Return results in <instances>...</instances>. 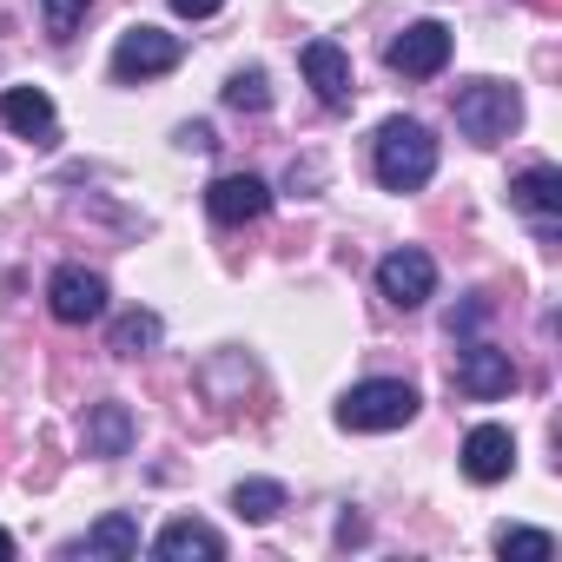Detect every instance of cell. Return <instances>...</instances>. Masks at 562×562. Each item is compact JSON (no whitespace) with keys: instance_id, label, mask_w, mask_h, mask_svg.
<instances>
[{"instance_id":"obj_1","label":"cell","mask_w":562,"mask_h":562,"mask_svg":"<svg viewBox=\"0 0 562 562\" xmlns=\"http://www.w3.org/2000/svg\"><path fill=\"white\" fill-rule=\"evenodd\" d=\"M371 172L384 192H424L437 172V139L424 120H384L371 139Z\"/></svg>"},{"instance_id":"obj_2","label":"cell","mask_w":562,"mask_h":562,"mask_svg":"<svg viewBox=\"0 0 562 562\" xmlns=\"http://www.w3.org/2000/svg\"><path fill=\"white\" fill-rule=\"evenodd\" d=\"M516 120H522V93L503 80H470L457 93V133L470 146H503L516 133Z\"/></svg>"},{"instance_id":"obj_3","label":"cell","mask_w":562,"mask_h":562,"mask_svg":"<svg viewBox=\"0 0 562 562\" xmlns=\"http://www.w3.org/2000/svg\"><path fill=\"white\" fill-rule=\"evenodd\" d=\"M417 384H404V378H371V384H351L345 397H338V424L345 430H404L411 417H417Z\"/></svg>"},{"instance_id":"obj_4","label":"cell","mask_w":562,"mask_h":562,"mask_svg":"<svg viewBox=\"0 0 562 562\" xmlns=\"http://www.w3.org/2000/svg\"><path fill=\"white\" fill-rule=\"evenodd\" d=\"M378 292H384L397 312L430 305V299H437V258H430V251H417V245L384 251V258H378Z\"/></svg>"},{"instance_id":"obj_5","label":"cell","mask_w":562,"mask_h":562,"mask_svg":"<svg viewBox=\"0 0 562 562\" xmlns=\"http://www.w3.org/2000/svg\"><path fill=\"white\" fill-rule=\"evenodd\" d=\"M384 67L404 74V80H437L450 67V27L443 21H411L391 47H384Z\"/></svg>"},{"instance_id":"obj_6","label":"cell","mask_w":562,"mask_h":562,"mask_svg":"<svg viewBox=\"0 0 562 562\" xmlns=\"http://www.w3.org/2000/svg\"><path fill=\"white\" fill-rule=\"evenodd\" d=\"M179 34H159V27H126L120 34V47H113V80H159V74H172L179 67Z\"/></svg>"},{"instance_id":"obj_7","label":"cell","mask_w":562,"mask_h":562,"mask_svg":"<svg viewBox=\"0 0 562 562\" xmlns=\"http://www.w3.org/2000/svg\"><path fill=\"white\" fill-rule=\"evenodd\" d=\"M47 312H54L60 325H93V318H106V278L87 271V265H60V271L47 278Z\"/></svg>"},{"instance_id":"obj_8","label":"cell","mask_w":562,"mask_h":562,"mask_svg":"<svg viewBox=\"0 0 562 562\" xmlns=\"http://www.w3.org/2000/svg\"><path fill=\"white\" fill-rule=\"evenodd\" d=\"M205 212H212L218 225H251V218L271 212V186H265L258 172H225V179L205 186Z\"/></svg>"},{"instance_id":"obj_9","label":"cell","mask_w":562,"mask_h":562,"mask_svg":"<svg viewBox=\"0 0 562 562\" xmlns=\"http://www.w3.org/2000/svg\"><path fill=\"white\" fill-rule=\"evenodd\" d=\"M463 397H476V404H490V397H509L516 391V364H509V351H496V345H470L463 358H457V378H450Z\"/></svg>"},{"instance_id":"obj_10","label":"cell","mask_w":562,"mask_h":562,"mask_svg":"<svg viewBox=\"0 0 562 562\" xmlns=\"http://www.w3.org/2000/svg\"><path fill=\"white\" fill-rule=\"evenodd\" d=\"M299 67H305V80L318 87V100L331 106V113H345L351 106V60H345V47L338 41H305V54H299Z\"/></svg>"},{"instance_id":"obj_11","label":"cell","mask_w":562,"mask_h":562,"mask_svg":"<svg viewBox=\"0 0 562 562\" xmlns=\"http://www.w3.org/2000/svg\"><path fill=\"white\" fill-rule=\"evenodd\" d=\"M509 205L529 212L542 225V238H555V218H562V172L555 166H522L509 179Z\"/></svg>"},{"instance_id":"obj_12","label":"cell","mask_w":562,"mask_h":562,"mask_svg":"<svg viewBox=\"0 0 562 562\" xmlns=\"http://www.w3.org/2000/svg\"><path fill=\"white\" fill-rule=\"evenodd\" d=\"M0 126L21 133V139H34V146H54V139H60L54 100H47L41 87H8V93H0Z\"/></svg>"},{"instance_id":"obj_13","label":"cell","mask_w":562,"mask_h":562,"mask_svg":"<svg viewBox=\"0 0 562 562\" xmlns=\"http://www.w3.org/2000/svg\"><path fill=\"white\" fill-rule=\"evenodd\" d=\"M509 470H516V437L503 424H476L463 437V476L470 483H503Z\"/></svg>"},{"instance_id":"obj_14","label":"cell","mask_w":562,"mask_h":562,"mask_svg":"<svg viewBox=\"0 0 562 562\" xmlns=\"http://www.w3.org/2000/svg\"><path fill=\"white\" fill-rule=\"evenodd\" d=\"M153 555H159V562H192V555H199V562H218V555H225V536H218L212 522L172 516V522L153 536Z\"/></svg>"},{"instance_id":"obj_15","label":"cell","mask_w":562,"mask_h":562,"mask_svg":"<svg viewBox=\"0 0 562 562\" xmlns=\"http://www.w3.org/2000/svg\"><path fill=\"white\" fill-rule=\"evenodd\" d=\"M133 437H139V424H133V411H126L120 397H106V404H93V411H87V457L113 463V457H126V450H133Z\"/></svg>"},{"instance_id":"obj_16","label":"cell","mask_w":562,"mask_h":562,"mask_svg":"<svg viewBox=\"0 0 562 562\" xmlns=\"http://www.w3.org/2000/svg\"><path fill=\"white\" fill-rule=\"evenodd\" d=\"M159 318L153 312H126V318H113V331H106V351L113 358H146V351H159Z\"/></svg>"},{"instance_id":"obj_17","label":"cell","mask_w":562,"mask_h":562,"mask_svg":"<svg viewBox=\"0 0 562 562\" xmlns=\"http://www.w3.org/2000/svg\"><path fill=\"white\" fill-rule=\"evenodd\" d=\"M80 549H87V555H139V522H133L126 509H113V516H100V522L87 529Z\"/></svg>"},{"instance_id":"obj_18","label":"cell","mask_w":562,"mask_h":562,"mask_svg":"<svg viewBox=\"0 0 562 562\" xmlns=\"http://www.w3.org/2000/svg\"><path fill=\"white\" fill-rule=\"evenodd\" d=\"M232 509H238L245 522H271L278 509H285V483H271V476H245V483L232 490Z\"/></svg>"},{"instance_id":"obj_19","label":"cell","mask_w":562,"mask_h":562,"mask_svg":"<svg viewBox=\"0 0 562 562\" xmlns=\"http://www.w3.org/2000/svg\"><path fill=\"white\" fill-rule=\"evenodd\" d=\"M496 555H516V562H549V555H555V536H549V529L503 522V529H496Z\"/></svg>"},{"instance_id":"obj_20","label":"cell","mask_w":562,"mask_h":562,"mask_svg":"<svg viewBox=\"0 0 562 562\" xmlns=\"http://www.w3.org/2000/svg\"><path fill=\"white\" fill-rule=\"evenodd\" d=\"M225 106H232V113H265V106H271V87H265V74H258V67L232 74V80H225Z\"/></svg>"},{"instance_id":"obj_21","label":"cell","mask_w":562,"mask_h":562,"mask_svg":"<svg viewBox=\"0 0 562 562\" xmlns=\"http://www.w3.org/2000/svg\"><path fill=\"white\" fill-rule=\"evenodd\" d=\"M87 8H93V0H41V21H47L54 41H74L80 21H87Z\"/></svg>"},{"instance_id":"obj_22","label":"cell","mask_w":562,"mask_h":562,"mask_svg":"<svg viewBox=\"0 0 562 562\" xmlns=\"http://www.w3.org/2000/svg\"><path fill=\"white\" fill-rule=\"evenodd\" d=\"M483 318H490V299H470V305H457V312H450L443 325H450V338H470V331H476Z\"/></svg>"},{"instance_id":"obj_23","label":"cell","mask_w":562,"mask_h":562,"mask_svg":"<svg viewBox=\"0 0 562 562\" xmlns=\"http://www.w3.org/2000/svg\"><path fill=\"white\" fill-rule=\"evenodd\" d=\"M179 146H186V153H212L218 139H212V126H205V120H192V126H179Z\"/></svg>"},{"instance_id":"obj_24","label":"cell","mask_w":562,"mask_h":562,"mask_svg":"<svg viewBox=\"0 0 562 562\" xmlns=\"http://www.w3.org/2000/svg\"><path fill=\"white\" fill-rule=\"evenodd\" d=\"M218 8H225V0H172V14H179V21H212Z\"/></svg>"},{"instance_id":"obj_25","label":"cell","mask_w":562,"mask_h":562,"mask_svg":"<svg viewBox=\"0 0 562 562\" xmlns=\"http://www.w3.org/2000/svg\"><path fill=\"white\" fill-rule=\"evenodd\" d=\"M8 555H14V536H8V529H0V562H8Z\"/></svg>"}]
</instances>
